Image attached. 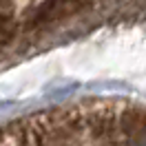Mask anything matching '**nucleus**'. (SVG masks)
<instances>
[{"label": "nucleus", "instance_id": "nucleus-1", "mask_svg": "<svg viewBox=\"0 0 146 146\" xmlns=\"http://www.w3.org/2000/svg\"><path fill=\"white\" fill-rule=\"evenodd\" d=\"M86 0H0V53L80 9Z\"/></svg>", "mask_w": 146, "mask_h": 146}]
</instances>
